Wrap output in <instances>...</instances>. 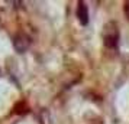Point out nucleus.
<instances>
[{
    "instance_id": "nucleus-2",
    "label": "nucleus",
    "mask_w": 129,
    "mask_h": 124,
    "mask_svg": "<svg viewBox=\"0 0 129 124\" xmlns=\"http://www.w3.org/2000/svg\"><path fill=\"white\" fill-rule=\"evenodd\" d=\"M29 45H30V39L26 35H23V33H19L18 36H15L13 46H15V49H16L19 53L25 52V51L28 49V46H29Z\"/></svg>"
},
{
    "instance_id": "nucleus-1",
    "label": "nucleus",
    "mask_w": 129,
    "mask_h": 124,
    "mask_svg": "<svg viewBox=\"0 0 129 124\" xmlns=\"http://www.w3.org/2000/svg\"><path fill=\"white\" fill-rule=\"evenodd\" d=\"M103 41H105L106 48H110V49H116L117 48V43H119V30H117V25L115 22H109L105 26Z\"/></svg>"
},
{
    "instance_id": "nucleus-3",
    "label": "nucleus",
    "mask_w": 129,
    "mask_h": 124,
    "mask_svg": "<svg viewBox=\"0 0 129 124\" xmlns=\"http://www.w3.org/2000/svg\"><path fill=\"white\" fill-rule=\"evenodd\" d=\"M77 19L83 26L88 23V7L84 2H78L77 5Z\"/></svg>"
}]
</instances>
